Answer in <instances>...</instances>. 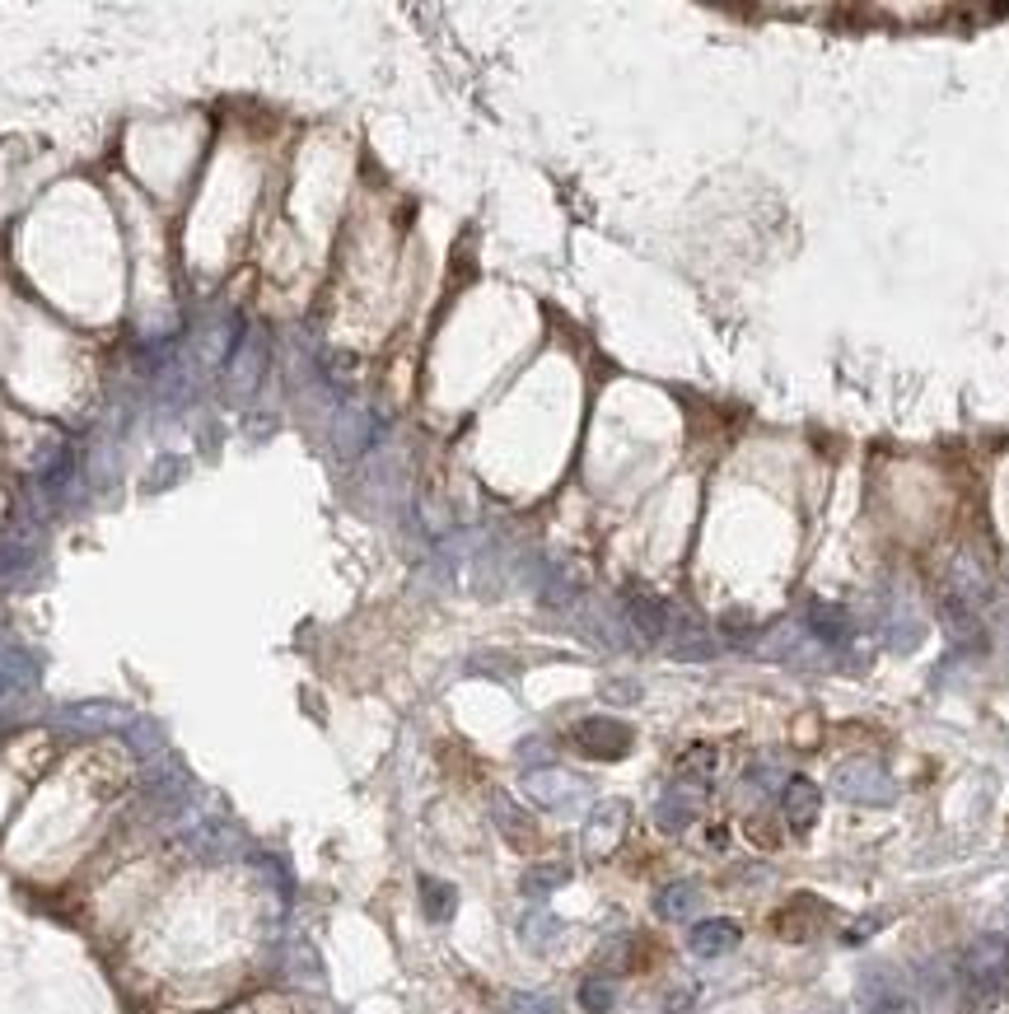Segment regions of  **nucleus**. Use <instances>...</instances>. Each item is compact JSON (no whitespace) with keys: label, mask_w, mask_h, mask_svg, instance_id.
I'll return each mask as SVG.
<instances>
[{"label":"nucleus","mask_w":1009,"mask_h":1014,"mask_svg":"<svg viewBox=\"0 0 1009 1014\" xmlns=\"http://www.w3.org/2000/svg\"><path fill=\"white\" fill-rule=\"evenodd\" d=\"M832 790L841 799H851V805H888L893 799V780L878 763H846L836 767L832 776Z\"/></svg>","instance_id":"nucleus-1"},{"label":"nucleus","mask_w":1009,"mask_h":1014,"mask_svg":"<svg viewBox=\"0 0 1009 1014\" xmlns=\"http://www.w3.org/2000/svg\"><path fill=\"white\" fill-rule=\"evenodd\" d=\"M781 805H786L790 828L804 832V828H813L818 805H823V790H818L809 776H790V780H786V790H781Z\"/></svg>","instance_id":"nucleus-2"},{"label":"nucleus","mask_w":1009,"mask_h":1014,"mask_svg":"<svg viewBox=\"0 0 1009 1014\" xmlns=\"http://www.w3.org/2000/svg\"><path fill=\"white\" fill-rule=\"evenodd\" d=\"M575 738H580V748L594 753V757H617L631 744V734L622 725H613V721H584Z\"/></svg>","instance_id":"nucleus-3"},{"label":"nucleus","mask_w":1009,"mask_h":1014,"mask_svg":"<svg viewBox=\"0 0 1009 1014\" xmlns=\"http://www.w3.org/2000/svg\"><path fill=\"white\" fill-rule=\"evenodd\" d=\"M734 944H739V925H734V921H701L697 931H691V949L706 954V959L729 954Z\"/></svg>","instance_id":"nucleus-4"},{"label":"nucleus","mask_w":1009,"mask_h":1014,"mask_svg":"<svg viewBox=\"0 0 1009 1014\" xmlns=\"http://www.w3.org/2000/svg\"><path fill=\"white\" fill-rule=\"evenodd\" d=\"M809 627L818 631V637H823V641H846L851 637V622H846V608H836V603H813V612H809Z\"/></svg>","instance_id":"nucleus-5"},{"label":"nucleus","mask_w":1009,"mask_h":1014,"mask_svg":"<svg viewBox=\"0 0 1009 1014\" xmlns=\"http://www.w3.org/2000/svg\"><path fill=\"white\" fill-rule=\"evenodd\" d=\"M715 763H720V757H715V748H691V753L683 757V772H687V776H710Z\"/></svg>","instance_id":"nucleus-6"},{"label":"nucleus","mask_w":1009,"mask_h":1014,"mask_svg":"<svg viewBox=\"0 0 1009 1014\" xmlns=\"http://www.w3.org/2000/svg\"><path fill=\"white\" fill-rule=\"evenodd\" d=\"M691 902H697V893H691V889H668L659 907H664V917H687Z\"/></svg>","instance_id":"nucleus-7"},{"label":"nucleus","mask_w":1009,"mask_h":1014,"mask_svg":"<svg viewBox=\"0 0 1009 1014\" xmlns=\"http://www.w3.org/2000/svg\"><path fill=\"white\" fill-rule=\"evenodd\" d=\"M607 1001H613L607 996V986H584V1005L589 1010H607Z\"/></svg>","instance_id":"nucleus-8"}]
</instances>
